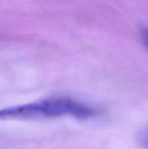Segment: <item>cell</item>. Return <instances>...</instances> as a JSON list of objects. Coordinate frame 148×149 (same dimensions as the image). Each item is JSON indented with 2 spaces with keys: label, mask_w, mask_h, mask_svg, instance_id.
<instances>
[{
  "label": "cell",
  "mask_w": 148,
  "mask_h": 149,
  "mask_svg": "<svg viewBox=\"0 0 148 149\" xmlns=\"http://www.w3.org/2000/svg\"><path fill=\"white\" fill-rule=\"evenodd\" d=\"M100 111L86 103L67 97H52L0 109V120H40L61 117L90 120Z\"/></svg>",
  "instance_id": "1"
},
{
  "label": "cell",
  "mask_w": 148,
  "mask_h": 149,
  "mask_svg": "<svg viewBox=\"0 0 148 149\" xmlns=\"http://www.w3.org/2000/svg\"><path fill=\"white\" fill-rule=\"evenodd\" d=\"M137 137L140 145L144 149H148V127L140 130Z\"/></svg>",
  "instance_id": "2"
},
{
  "label": "cell",
  "mask_w": 148,
  "mask_h": 149,
  "mask_svg": "<svg viewBox=\"0 0 148 149\" xmlns=\"http://www.w3.org/2000/svg\"><path fill=\"white\" fill-rule=\"evenodd\" d=\"M140 37L143 45L148 51V27L143 26L140 29Z\"/></svg>",
  "instance_id": "3"
}]
</instances>
